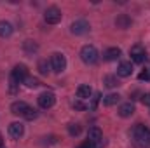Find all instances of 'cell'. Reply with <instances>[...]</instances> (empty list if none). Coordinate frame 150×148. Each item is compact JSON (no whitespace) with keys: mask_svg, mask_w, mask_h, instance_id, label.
<instances>
[{"mask_svg":"<svg viewBox=\"0 0 150 148\" xmlns=\"http://www.w3.org/2000/svg\"><path fill=\"white\" fill-rule=\"evenodd\" d=\"M80 59L86 63V65H96L98 59H100V54H98V49L94 45H84L80 49Z\"/></svg>","mask_w":150,"mask_h":148,"instance_id":"obj_1","label":"cell"},{"mask_svg":"<svg viewBox=\"0 0 150 148\" xmlns=\"http://www.w3.org/2000/svg\"><path fill=\"white\" fill-rule=\"evenodd\" d=\"M131 134H133V138H134L136 141H142L145 147H149V145H150V129H147L145 125L136 124V125L133 127Z\"/></svg>","mask_w":150,"mask_h":148,"instance_id":"obj_2","label":"cell"},{"mask_svg":"<svg viewBox=\"0 0 150 148\" xmlns=\"http://www.w3.org/2000/svg\"><path fill=\"white\" fill-rule=\"evenodd\" d=\"M51 66L56 73H61L65 68H67V58L61 54V52H54L51 56Z\"/></svg>","mask_w":150,"mask_h":148,"instance_id":"obj_3","label":"cell"},{"mask_svg":"<svg viewBox=\"0 0 150 148\" xmlns=\"http://www.w3.org/2000/svg\"><path fill=\"white\" fill-rule=\"evenodd\" d=\"M44 19L49 25H58L61 21V11L58 7H47L44 12Z\"/></svg>","mask_w":150,"mask_h":148,"instance_id":"obj_4","label":"cell"},{"mask_svg":"<svg viewBox=\"0 0 150 148\" xmlns=\"http://www.w3.org/2000/svg\"><path fill=\"white\" fill-rule=\"evenodd\" d=\"M11 78H12V82H16V84H23V82L28 78V68H26L25 65H16L14 70H12Z\"/></svg>","mask_w":150,"mask_h":148,"instance_id":"obj_5","label":"cell"},{"mask_svg":"<svg viewBox=\"0 0 150 148\" xmlns=\"http://www.w3.org/2000/svg\"><path fill=\"white\" fill-rule=\"evenodd\" d=\"M54 103H56V96H54L51 91H45V92H42V94L38 96V106L44 108V110L54 106Z\"/></svg>","mask_w":150,"mask_h":148,"instance_id":"obj_6","label":"cell"},{"mask_svg":"<svg viewBox=\"0 0 150 148\" xmlns=\"http://www.w3.org/2000/svg\"><path fill=\"white\" fill-rule=\"evenodd\" d=\"M129 56H131V61L133 63H143L145 59H147V51L142 47V45H134V47H131V51H129Z\"/></svg>","mask_w":150,"mask_h":148,"instance_id":"obj_7","label":"cell"},{"mask_svg":"<svg viewBox=\"0 0 150 148\" xmlns=\"http://www.w3.org/2000/svg\"><path fill=\"white\" fill-rule=\"evenodd\" d=\"M89 32V23L86 19H77L72 23V33L74 35H86Z\"/></svg>","mask_w":150,"mask_h":148,"instance_id":"obj_8","label":"cell"},{"mask_svg":"<svg viewBox=\"0 0 150 148\" xmlns=\"http://www.w3.org/2000/svg\"><path fill=\"white\" fill-rule=\"evenodd\" d=\"M23 132H25V127H23L21 122H12V124L9 125V134H11V138L19 140V138L23 136Z\"/></svg>","mask_w":150,"mask_h":148,"instance_id":"obj_9","label":"cell"},{"mask_svg":"<svg viewBox=\"0 0 150 148\" xmlns=\"http://www.w3.org/2000/svg\"><path fill=\"white\" fill-rule=\"evenodd\" d=\"M103 140V132L100 127H91L87 131V141H93V143H101Z\"/></svg>","mask_w":150,"mask_h":148,"instance_id":"obj_10","label":"cell"},{"mask_svg":"<svg viewBox=\"0 0 150 148\" xmlns=\"http://www.w3.org/2000/svg\"><path fill=\"white\" fill-rule=\"evenodd\" d=\"M117 75L119 77H131L133 75V65L131 61H122L117 68Z\"/></svg>","mask_w":150,"mask_h":148,"instance_id":"obj_11","label":"cell"},{"mask_svg":"<svg viewBox=\"0 0 150 148\" xmlns=\"http://www.w3.org/2000/svg\"><path fill=\"white\" fill-rule=\"evenodd\" d=\"M120 54H122V51H120L119 47H110V49H107V51L103 52V58H105L107 61H117V59L120 58Z\"/></svg>","mask_w":150,"mask_h":148,"instance_id":"obj_12","label":"cell"},{"mask_svg":"<svg viewBox=\"0 0 150 148\" xmlns=\"http://www.w3.org/2000/svg\"><path fill=\"white\" fill-rule=\"evenodd\" d=\"M28 106H30V105H26L25 101H14V103L11 105V111H12L14 115H21V117H23V113L26 111Z\"/></svg>","mask_w":150,"mask_h":148,"instance_id":"obj_13","label":"cell"},{"mask_svg":"<svg viewBox=\"0 0 150 148\" xmlns=\"http://www.w3.org/2000/svg\"><path fill=\"white\" fill-rule=\"evenodd\" d=\"M134 113V105L129 101V103H124V105H120L119 106V115L120 117H124V118H127V117H131Z\"/></svg>","mask_w":150,"mask_h":148,"instance_id":"obj_14","label":"cell"},{"mask_svg":"<svg viewBox=\"0 0 150 148\" xmlns=\"http://www.w3.org/2000/svg\"><path fill=\"white\" fill-rule=\"evenodd\" d=\"M12 32H14V28H12V25L9 21H0V37L2 38L11 37Z\"/></svg>","mask_w":150,"mask_h":148,"instance_id":"obj_15","label":"cell"},{"mask_svg":"<svg viewBox=\"0 0 150 148\" xmlns=\"http://www.w3.org/2000/svg\"><path fill=\"white\" fill-rule=\"evenodd\" d=\"M91 94H93V89L89 85H79L77 87V98L79 99H87V98H91Z\"/></svg>","mask_w":150,"mask_h":148,"instance_id":"obj_16","label":"cell"},{"mask_svg":"<svg viewBox=\"0 0 150 148\" xmlns=\"http://www.w3.org/2000/svg\"><path fill=\"white\" fill-rule=\"evenodd\" d=\"M119 101H120V96H119L117 92H110V94L103 96V105H105V106H113V105H117Z\"/></svg>","mask_w":150,"mask_h":148,"instance_id":"obj_17","label":"cell"},{"mask_svg":"<svg viewBox=\"0 0 150 148\" xmlns=\"http://www.w3.org/2000/svg\"><path fill=\"white\" fill-rule=\"evenodd\" d=\"M115 25H117V28H129L131 26V18L129 16H126V14H120L117 19H115Z\"/></svg>","mask_w":150,"mask_h":148,"instance_id":"obj_18","label":"cell"},{"mask_svg":"<svg viewBox=\"0 0 150 148\" xmlns=\"http://www.w3.org/2000/svg\"><path fill=\"white\" fill-rule=\"evenodd\" d=\"M103 84H105L107 87H117V85H120L117 75H107V77L103 78Z\"/></svg>","mask_w":150,"mask_h":148,"instance_id":"obj_19","label":"cell"},{"mask_svg":"<svg viewBox=\"0 0 150 148\" xmlns=\"http://www.w3.org/2000/svg\"><path fill=\"white\" fill-rule=\"evenodd\" d=\"M23 117H25L26 120H33V118H37V110H35V108H32V106H28L26 111L23 113Z\"/></svg>","mask_w":150,"mask_h":148,"instance_id":"obj_20","label":"cell"},{"mask_svg":"<svg viewBox=\"0 0 150 148\" xmlns=\"http://www.w3.org/2000/svg\"><path fill=\"white\" fill-rule=\"evenodd\" d=\"M80 131H82V127H80L79 124H70V125H68V132H70V136H79Z\"/></svg>","mask_w":150,"mask_h":148,"instance_id":"obj_21","label":"cell"},{"mask_svg":"<svg viewBox=\"0 0 150 148\" xmlns=\"http://www.w3.org/2000/svg\"><path fill=\"white\" fill-rule=\"evenodd\" d=\"M38 70H40V73L42 75H47L49 73V63H47L45 59H42V61L38 63Z\"/></svg>","mask_w":150,"mask_h":148,"instance_id":"obj_22","label":"cell"},{"mask_svg":"<svg viewBox=\"0 0 150 148\" xmlns=\"http://www.w3.org/2000/svg\"><path fill=\"white\" fill-rule=\"evenodd\" d=\"M25 84H26V87H30V89H32V87H38V85H40V82H38L37 78H33V77H28V78L25 80Z\"/></svg>","mask_w":150,"mask_h":148,"instance_id":"obj_23","label":"cell"},{"mask_svg":"<svg viewBox=\"0 0 150 148\" xmlns=\"http://www.w3.org/2000/svg\"><path fill=\"white\" fill-rule=\"evenodd\" d=\"M77 148H101V143H93V141H86V143L79 145Z\"/></svg>","mask_w":150,"mask_h":148,"instance_id":"obj_24","label":"cell"},{"mask_svg":"<svg viewBox=\"0 0 150 148\" xmlns=\"http://www.w3.org/2000/svg\"><path fill=\"white\" fill-rule=\"evenodd\" d=\"M142 101H143L145 106H150V92H145V94L142 96Z\"/></svg>","mask_w":150,"mask_h":148,"instance_id":"obj_25","label":"cell"},{"mask_svg":"<svg viewBox=\"0 0 150 148\" xmlns=\"http://www.w3.org/2000/svg\"><path fill=\"white\" fill-rule=\"evenodd\" d=\"M74 108L75 110H86V105L82 103V99H79V101H75L74 103Z\"/></svg>","mask_w":150,"mask_h":148,"instance_id":"obj_26","label":"cell"},{"mask_svg":"<svg viewBox=\"0 0 150 148\" xmlns=\"http://www.w3.org/2000/svg\"><path fill=\"white\" fill-rule=\"evenodd\" d=\"M138 78H140V80H150V73H149V70L142 72V73L138 75Z\"/></svg>","mask_w":150,"mask_h":148,"instance_id":"obj_27","label":"cell"},{"mask_svg":"<svg viewBox=\"0 0 150 148\" xmlns=\"http://www.w3.org/2000/svg\"><path fill=\"white\" fill-rule=\"evenodd\" d=\"M149 73H150V70H149Z\"/></svg>","mask_w":150,"mask_h":148,"instance_id":"obj_28","label":"cell"},{"mask_svg":"<svg viewBox=\"0 0 150 148\" xmlns=\"http://www.w3.org/2000/svg\"><path fill=\"white\" fill-rule=\"evenodd\" d=\"M2 148H4V147H2Z\"/></svg>","mask_w":150,"mask_h":148,"instance_id":"obj_29","label":"cell"}]
</instances>
